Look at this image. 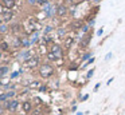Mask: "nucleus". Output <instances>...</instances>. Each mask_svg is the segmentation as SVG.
I'll return each instance as SVG.
<instances>
[{
	"mask_svg": "<svg viewBox=\"0 0 125 115\" xmlns=\"http://www.w3.org/2000/svg\"><path fill=\"white\" fill-rule=\"evenodd\" d=\"M39 74L42 78H50L54 75V67L51 64H42L39 68Z\"/></svg>",
	"mask_w": 125,
	"mask_h": 115,
	"instance_id": "obj_1",
	"label": "nucleus"
},
{
	"mask_svg": "<svg viewBox=\"0 0 125 115\" xmlns=\"http://www.w3.org/2000/svg\"><path fill=\"white\" fill-rule=\"evenodd\" d=\"M57 8L58 7H55V5L51 4V3H46V4L43 5V11H44V13H46L47 18H51V16L57 15Z\"/></svg>",
	"mask_w": 125,
	"mask_h": 115,
	"instance_id": "obj_2",
	"label": "nucleus"
},
{
	"mask_svg": "<svg viewBox=\"0 0 125 115\" xmlns=\"http://www.w3.org/2000/svg\"><path fill=\"white\" fill-rule=\"evenodd\" d=\"M12 18H14V15H12L11 9L3 7V11H1V21H3V23H7V21L12 20Z\"/></svg>",
	"mask_w": 125,
	"mask_h": 115,
	"instance_id": "obj_3",
	"label": "nucleus"
},
{
	"mask_svg": "<svg viewBox=\"0 0 125 115\" xmlns=\"http://www.w3.org/2000/svg\"><path fill=\"white\" fill-rule=\"evenodd\" d=\"M18 106H19V102L15 100V99H12V100H8L4 103V107H6L8 111H15V110L18 108Z\"/></svg>",
	"mask_w": 125,
	"mask_h": 115,
	"instance_id": "obj_4",
	"label": "nucleus"
},
{
	"mask_svg": "<svg viewBox=\"0 0 125 115\" xmlns=\"http://www.w3.org/2000/svg\"><path fill=\"white\" fill-rule=\"evenodd\" d=\"M39 63V59L38 58H30L27 60H24V67H28V68H34L36 67Z\"/></svg>",
	"mask_w": 125,
	"mask_h": 115,
	"instance_id": "obj_5",
	"label": "nucleus"
},
{
	"mask_svg": "<svg viewBox=\"0 0 125 115\" xmlns=\"http://www.w3.org/2000/svg\"><path fill=\"white\" fill-rule=\"evenodd\" d=\"M66 13H67V7H66L65 4L58 5V8H57V16H59V18H63Z\"/></svg>",
	"mask_w": 125,
	"mask_h": 115,
	"instance_id": "obj_6",
	"label": "nucleus"
},
{
	"mask_svg": "<svg viewBox=\"0 0 125 115\" xmlns=\"http://www.w3.org/2000/svg\"><path fill=\"white\" fill-rule=\"evenodd\" d=\"M51 52H54L55 55L58 56V59L59 58H62V47H61V45H58V44H52L51 45Z\"/></svg>",
	"mask_w": 125,
	"mask_h": 115,
	"instance_id": "obj_7",
	"label": "nucleus"
},
{
	"mask_svg": "<svg viewBox=\"0 0 125 115\" xmlns=\"http://www.w3.org/2000/svg\"><path fill=\"white\" fill-rule=\"evenodd\" d=\"M1 4H3L4 8L12 9V8L15 7V0H1Z\"/></svg>",
	"mask_w": 125,
	"mask_h": 115,
	"instance_id": "obj_8",
	"label": "nucleus"
},
{
	"mask_svg": "<svg viewBox=\"0 0 125 115\" xmlns=\"http://www.w3.org/2000/svg\"><path fill=\"white\" fill-rule=\"evenodd\" d=\"M15 96V91H8V92L6 94H1V96H0V100L1 102H6L8 98H14Z\"/></svg>",
	"mask_w": 125,
	"mask_h": 115,
	"instance_id": "obj_9",
	"label": "nucleus"
},
{
	"mask_svg": "<svg viewBox=\"0 0 125 115\" xmlns=\"http://www.w3.org/2000/svg\"><path fill=\"white\" fill-rule=\"evenodd\" d=\"M30 58H31L30 51H27V50L22 51V53H20V59H22V60H27V59H30Z\"/></svg>",
	"mask_w": 125,
	"mask_h": 115,
	"instance_id": "obj_10",
	"label": "nucleus"
},
{
	"mask_svg": "<svg viewBox=\"0 0 125 115\" xmlns=\"http://www.w3.org/2000/svg\"><path fill=\"white\" fill-rule=\"evenodd\" d=\"M31 108H32V104H31L30 102H24V103H23V110H24L26 112L31 111Z\"/></svg>",
	"mask_w": 125,
	"mask_h": 115,
	"instance_id": "obj_11",
	"label": "nucleus"
},
{
	"mask_svg": "<svg viewBox=\"0 0 125 115\" xmlns=\"http://www.w3.org/2000/svg\"><path fill=\"white\" fill-rule=\"evenodd\" d=\"M38 37H39V34H38V32H34V34L31 35V37H30L31 44H34V43H36V42H38Z\"/></svg>",
	"mask_w": 125,
	"mask_h": 115,
	"instance_id": "obj_12",
	"label": "nucleus"
},
{
	"mask_svg": "<svg viewBox=\"0 0 125 115\" xmlns=\"http://www.w3.org/2000/svg\"><path fill=\"white\" fill-rule=\"evenodd\" d=\"M30 44H31V40L30 39H27V37L22 39V47H28Z\"/></svg>",
	"mask_w": 125,
	"mask_h": 115,
	"instance_id": "obj_13",
	"label": "nucleus"
},
{
	"mask_svg": "<svg viewBox=\"0 0 125 115\" xmlns=\"http://www.w3.org/2000/svg\"><path fill=\"white\" fill-rule=\"evenodd\" d=\"M0 71H1V72H0V76L3 78V76H4V75H6V74H7V72H8V67H6V66H3V67H1V70H0Z\"/></svg>",
	"mask_w": 125,
	"mask_h": 115,
	"instance_id": "obj_14",
	"label": "nucleus"
},
{
	"mask_svg": "<svg viewBox=\"0 0 125 115\" xmlns=\"http://www.w3.org/2000/svg\"><path fill=\"white\" fill-rule=\"evenodd\" d=\"M7 28H8V27H7V24L1 21V27H0V32H1V34H6V32H7Z\"/></svg>",
	"mask_w": 125,
	"mask_h": 115,
	"instance_id": "obj_15",
	"label": "nucleus"
},
{
	"mask_svg": "<svg viewBox=\"0 0 125 115\" xmlns=\"http://www.w3.org/2000/svg\"><path fill=\"white\" fill-rule=\"evenodd\" d=\"M49 59H50V60H57L58 56L55 55L54 52H51V51H50V52H49Z\"/></svg>",
	"mask_w": 125,
	"mask_h": 115,
	"instance_id": "obj_16",
	"label": "nucleus"
},
{
	"mask_svg": "<svg viewBox=\"0 0 125 115\" xmlns=\"http://www.w3.org/2000/svg\"><path fill=\"white\" fill-rule=\"evenodd\" d=\"M65 34H66V31H65V29H63V28H59V29H58V35H59L61 37H62V36H63V35H65Z\"/></svg>",
	"mask_w": 125,
	"mask_h": 115,
	"instance_id": "obj_17",
	"label": "nucleus"
},
{
	"mask_svg": "<svg viewBox=\"0 0 125 115\" xmlns=\"http://www.w3.org/2000/svg\"><path fill=\"white\" fill-rule=\"evenodd\" d=\"M1 48H3V51H7L8 50V44L6 42H1Z\"/></svg>",
	"mask_w": 125,
	"mask_h": 115,
	"instance_id": "obj_18",
	"label": "nucleus"
},
{
	"mask_svg": "<svg viewBox=\"0 0 125 115\" xmlns=\"http://www.w3.org/2000/svg\"><path fill=\"white\" fill-rule=\"evenodd\" d=\"M27 3L30 5H34V4H36V3H38V0H27Z\"/></svg>",
	"mask_w": 125,
	"mask_h": 115,
	"instance_id": "obj_19",
	"label": "nucleus"
},
{
	"mask_svg": "<svg viewBox=\"0 0 125 115\" xmlns=\"http://www.w3.org/2000/svg\"><path fill=\"white\" fill-rule=\"evenodd\" d=\"M93 74H94V70H90V71L87 72V79H89V78H92Z\"/></svg>",
	"mask_w": 125,
	"mask_h": 115,
	"instance_id": "obj_20",
	"label": "nucleus"
},
{
	"mask_svg": "<svg viewBox=\"0 0 125 115\" xmlns=\"http://www.w3.org/2000/svg\"><path fill=\"white\" fill-rule=\"evenodd\" d=\"M70 44H71V37H67L66 39V47H69Z\"/></svg>",
	"mask_w": 125,
	"mask_h": 115,
	"instance_id": "obj_21",
	"label": "nucleus"
},
{
	"mask_svg": "<svg viewBox=\"0 0 125 115\" xmlns=\"http://www.w3.org/2000/svg\"><path fill=\"white\" fill-rule=\"evenodd\" d=\"M20 72H22V71H18V72H12V74H11V78H16L18 75L20 74Z\"/></svg>",
	"mask_w": 125,
	"mask_h": 115,
	"instance_id": "obj_22",
	"label": "nucleus"
},
{
	"mask_svg": "<svg viewBox=\"0 0 125 115\" xmlns=\"http://www.w3.org/2000/svg\"><path fill=\"white\" fill-rule=\"evenodd\" d=\"M110 58H112V53H110V52H109V53H108V55H106V56H105V59H106V60H109V59H110Z\"/></svg>",
	"mask_w": 125,
	"mask_h": 115,
	"instance_id": "obj_23",
	"label": "nucleus"
},
{
	"mask_svg": "<svg viewBox=\"0 0 125 115\" xmlns=\"http://www.w3.org/2000/svg\"><path fill=\"white\" fill-rule=\"evenodd\" d=\"M100 86H101V84H100V83H97V84H95V87H94V91H97V90H98V88H100Z\"/></svg>",
	"mask_w": 125,
	"mask_h": 115,
	"instance_id": "obj_24",
	"label": "nucleus"
},
{
	"mask_svg": "<svg viewBox=\"0 0 125 115\" xmlns=\"http://www.w3.org/2000/svg\"><path fill=\"white\" fill-rule=\"evenodd\" d=\"M87 98H89V95H87V94H86V95H83V96H82V100H86Z\"/></svg>",
	"mask_w": 125,
	"mask_h": 115,
	"instance_id": "obj_25",
	"label": "nucleus"
},
{
	"mask_svg": "<svg viewBox=\"0 0 125 115\" xmlns=\"http://www.w3.org/2000/svg\"><path fill=\"white\" fill-rule=\"evenodd\" d=\"M89 58H90V53H87V55L83 56V60H86V59H89Z\"/></svg>",
	"mask_w": 125,
	"mask_h": 115,
	"instance_id": "obj_26",
	"label": "nucleus"
},
{
	"mask_svg": "<svg viewBox=\"0 0 125 115\" xmlns=\"http://www.w3.org/2000/svg\"><path fill=\"white\" fill-rule=\"evenodd\" d=\"M102 32H104V29L101 28V29H98V32H97V34H98V35H102Z\"/></svg>",
	"mask_w": 125,
	"mask_h": 115,
	"instance_id": "obj_27",
	"label": "nucleus"
},
{
	"mask_svg": "<svg viewBox=\"0 0 125 115\" xmlns=\"http://www.w3.org/2000/svg\"><path fill=\"white\" fill-rule=\"evenodd\" d=\"M51 31V27H46V32H50Z\"/></svg>",
	"mask_w": 125,
	"mask_h": 115,
	"instance_id": "obj_28",
	"label": "nucleus"
},
{
	"mask_svg": "<svg viewBox=\"0 0 125 115\" xmlns=\"http://www.w3.org/2000/svg\"><path fill=\"white\" fill-rule=\"evenodd\" d=\"M100 1H101V0H93V3H94V4H98Z\"/></svg>",
	"mask_w": 125,
	"mask_h": 115,
	"instance_id": "obj_29",
	"label": "nucleus"
},
{
	"mask_svg": "<svg viewBox=\"0 0 125 115\" xmlns=\"http://www.w3.org/2000/svg\"><path fill=\"white\" fill-rule=\"evenodd\" d=\"M66 1H73V0H66Z\"/></svg>",
	"mask_w": 125,
	"mask_h": 115,
	"instance_id": "obj_30",
	"label": "nucleus"
}]
</instances>
